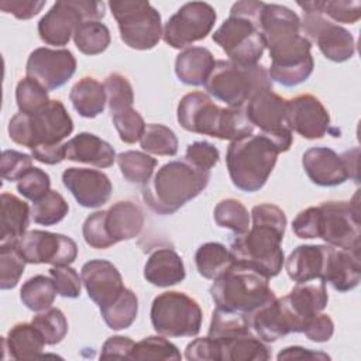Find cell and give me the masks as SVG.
Masks as SVG:
<instances>
[{"label": "cell", "mask_w": 361, "mask_h": 361, "mask_svg": "<svg viewBox=\"0 0 361 361\" xmlns=\"http://www.w3.org/2000/svg\"><path fill=\"white\" fill-rule=\"evenodd\" d=\"M261 34L268 48L271 80L293 87L309 79L314 61L312 42L302 35L300 18L286 6L265 3L261 14Z\"/></svg>", "instance_id": "cell-1"}, {"label": "cell", "mask_w": 361, "mask_h": 361, "mask_svg": "<svg viewBox=\"0 0 361 361\" xmlns=\"http://www.w3.org/2000/svg\"><path fill=\"white\" fill-rule=\"evenodd\" d=\"M252 226L247 233L234 235L230 251L237 264L248 267L271 279L285 264L282 240L286 228L283 210L272 203H261L251 210Z\"/></svg>", "instance_id": "cell-2"}, {"label": "cell", "mask_w": 361, "mask_h": 361, "mask_svg": "<svg viewBox=\"0 0 361 361\" xmlns=\"http://www.w3.org/2000/svg\"><path fill=\"white\" fill-rule=\"evenodd\" d=\"M176 118L186 131L219 140L234 141L254 130L244 107H220L203 92L186 93L178 104Z\"/></svg>", "instance_id": "cell-3"}, {"label": "cell", "mask_w": 361, "mask_h": 361, "mask_svg": "<svg viewBox=\"0 0 361 361\" xmlns=\"http://www.w3.org/2000/svg\"><path fill=\"white\" fill-rule=\"evenodd\" d=\"M210 180V172L183 161H169L142 186V200L157 214L178 212L189 200L199 196Z\"/></svg>", "instance_id": "cell-4"}, {"label": "cell", "mask_w": 361, "mask_h": 361, "mask_svg": "<svg viewBox=\"0 0 361 361\" xmlns=\"http://www.w3.org/2000/svg\"><path fill=\"white\" fill-rule=\"evenodd\" d=\"M265 3L237 1L230 16L214 31L212 39L226 52L228 61L238 65H255L265 51L261 34V14Z\"/></svg>", "instance_id": "cell-5"}, {"label": "cell", "mask_w": 361, "mask_h": 361, "mask_svg": "<svg viewBox=\"0 0 361 361\" xmlns=\"http://www.w3.org/2000/svg\"><path fill=\"white\" fill-rule=\"evenodd\" d=\"M279 154L278 145L261 133L231 141L226 165L233 185L248 193L259 190L267 183Z\"/></svg>", "instance_id": "cell-6"}, {"label": "cell", "mask_w": 361, "mask_h": 361, "mask_svg": "<svg viewBox=\"0 0 361 361\" xmlns=\"http://www.w3.org/2000/svg\"><path fill=\"white\" fill-rule=\"evenodd\" d=\"M268 281L257 271L235 262L213 281L209 292L216 307L250 314L276 298Z\"/></svg>", "instance_id": "cell-7"}, {"label": "cell", "mask_w": 361, "mask_h": 361, "mask_svg": "<svg viewBox=\"0 0 361 361\" xmlns=\"http://www.w3.org/2000/svg\"><path fill=\"white\" fill-rule=\"evenodd\" d=\"M204 89L228 107H244L259 92L272 89L268 71L259 65H238L231 61H216Z\"/></svg>", "instance_id": "cell-8"}, {"label": "cell", "mask_w": 361, "mask_h": 361, "mask_svg": "<svg viewBox=\"0 0 361 361\" xmlns=\"http://www.w3.org/2000/svg\"><path fill=\"white\" fill-rule=\"evenodd\" d=\"M73 131V120L59 100H51L34 114L17 113L8 123L10 138L30 149L37 145L61 144Z\"/></svg>", "instance_id": "cell-9"}, {"label": "cell", "mask_w": 361, "mask_h": 361, "mask_svg": "<svg viewBox=\"0 0 361 361\" xmlns=\"http://www.w3.org/2000/svg\"><path fill=\"white\" fill-rule=\"evenodd\" d=\"M109 7L117 21L121 41L137 51L152 49L162 37L161 14L148 1L113 0Z\"/></svg>", "instance_id": "cell-10"}, {"label": "cell", "mask_w": 361, "mask_h": 361, "mask_svg": "<svg viewBox=\"0 0 361 361\" xmlns=\"http://www.w3.org/2000/svg\"><path fill=\"white\" fill-rule=\"evenodd\" d=\"M149 316L154 330L165 337H195L199 334L203 320L199 303L176 290L155 296Z\"/></svg>", "instance_id": "cell-11"}, {"label": "cell", "mask_w": 361, "mask_h": 361, "mask_svg": "<svg viewBox=\"0 0 361 361\" xmlns=\"http://www.w3.org/2000/svg\"><path fill=\"white\" fill-rule=\"evenodd\" d=\"M104 14L106 4L103 1H56L38 21V34L42 42L63 47L83 21H100Z\"/></svg>", "instance_id": "cell-12"}, {"label": "cell", "mask_w": 361, "mask_h": 361, "mask_svg": "<svg viewBox=\"0 0 361 361\" xmlns=\"http://www.w3.org/2000/svg\"><path fill=\"white\" fill-rule=\"evenodd\" d=\"M303 11L300 20L302 35L310 42H316L320 52L333 62H345L355 52V39L344 27L324 17L312 1H298Z\"/></svg>", "instance_id": "cell-13"}, {"label": "cell", "mask_w": 361, "mask_h": 361, "mask_svg": "<svg viewBox=\"0 0 361 361\" xmlns=\"http://www.w3.org/2000/svg\"><path fill=\"white\" fill-rule=\"evenodd\" d=\"M319 207V238L329 245L360 250V204L354 200L323 202Z\"/></svg>", "instance_id": "cell-14"}, {"label": "cell", "mask_w": 361, "mask_h": 361, "mask_svg": "<svg viewBox=\"0 0 361 361\" xmlns=\"http://www.w3.org/2000/svg\"><path fill=\"white\" fill-rule=\"evenodd\" d=\"M360 149L353 148L337 154L327 147H313L305 151L302 165L309 179L319 186H337L348 178L358 182Z\"/></svg>", "instance_id": "cell-15"}, {"label": "cell", "mask_w": 361, "mask_h": 361, "mask_svg": "<svg viewBox=\"0 0 361 361\" xmlns=\"http://www.w3.org/2000/svg\"><path fill=\"white\" fill-rule=\"evenodd\" d=\"M217 14L213 6L204 1H189L171 16L164 27V41L175 48H188L210 34Z\"/></svg>", "instance_id": "cell-16"}, {"label": "cell", "mask_w": 361, "mask_h": 361, "mask_svg": "<svg viewBox=\"0 0 361 361\" xmlns=\"http://www.w3.org/2000/svg\"><path fill=\"white\" fill-rule=\"evenodd\" d=\"M286 103L288 100L268 89L255 94L244 106L250 123L258 127L261 134L268 135L281 152H286L293 142L292 131L286 124Z\"/></svg>", "instance_id": "cell-17"}, {"label": "cell", "mask_w": 361, "mask_h": 361, "mask_svg": "<svg viewBox=\"0 0 361 361\" xmlns=\"http://www.w3.org/2000/svg\"><path fill=\"white\" fill-rule=\"evenodd\" d=\"M14 247L27 264L62 267L71 265L78 257V245L71 237L44 230L25 231Z\"/></svg>", "instance_id": "cell-18"}, {"label": "cell", "mask_w": 361, "mask_h": 361, "mask_svg": "<svg viewBox=\"0 0 361 361\" xmlns=\"http://www.w3.org/2000/svg\"><path fill=\"white\" fill-rule=\"evenodd\" d=\"M76 71V59L69 49L35 48L25 63L28 78L39 82L47 90L63 86Z\"/></svg>", "instance_id": "cell-19"}, {"label": "cell", "mask_w": 361, "mask_h": 361, "mask_svg": "<svg viewBox=\"0 0 361 361\" xmlns=\"http://www.w3.org/2000/svg\"><path fill=\"white\" fill-rule=\"evenodd\" d=\"M279 299L290 320L292 333H303L307 323L324 310L329 302V295L323 281H309L296 283L286 296Z\"/></svg>", "instance_id": "cell-20"}, {"label": "cell", "mask_w": 361, "mask_h": 361, "mask_svg": "<svg viewBox=\"0 0 361 361\" xmlns=\"http://www.w3.org/2000/svg\"><path fill=\"white\" fill-rule=\"evenodd\" d=\"M286 124L303 138L316 140L330 131V114L313 94H299L286 103Z\"/></svg>", "instance_id": "cell-21"}, {"label": "cell", "mask_w": 361, "mask_h": 361, "mask_svg": "<svg viewBox=\"0 0 361 361\" xmlns=\"http://www.w3.org/2000/svg\"><path fill=\"white\" fill-rule=\"evenodd\" d=\"M62 183L76 202L86 209H97L111 197L113 185L109 176L97 169L68 168L62 172Z\"/></svg>", "instance_id": "cell-22"}, {"label": "cell", "mask_w": 361, "mask_h": 361, "mask_svg": "<svg viewBox=\"0 0 361 361\" xmlns=\"http://www.w3.org/2000/svg\"><path fill=\"white\" fill-rule=\"evenodd\" d=\"M87 296L99 309L110 305L126 288L120 271L107 259H90L80 269Z\"/></svg>", "instance_id": "cell-23"}, {"label": "cell", "mask_w": 361, "mask_h": 361, "mask_svg": "<svg viewBox=\"0 0 361 361\" xmlns=\"http://www.w3.org/2000/svg\"><path fill=\"white\" fill-rule=\"evenodd\" d=\"M361 279L360 250L337 248L327 244L322 279L338 292H348L358 286Z\"/></svg>", "instance_id": "cell-24"}, {"label": "cell", "mask_w": 361, "mask_h": 361, "mask_svg": "<svg viewBox=\"0 0 361 361\" xmlns=\"http://www.w3.org/2000/svg\"><path fill=\"white\" fill-rule=\"evenodd\" d=\"M66 159L89 164L97 168H110L116 161L114 148L92 133H79L65 142Z\"/></svg>", "instance_id": "cell-25"}, {"label": "cell", "mask_w": 361, "mask_h": 361, "mask_svg": "<svg viewBox=\"0 0 361 361\" xmlns=\"http://www.w3.org/2000/svg\"><path fill=\"white\" fill-rule=\"evenodd\" d=\"M247 316L250 330L264 343H274L292 333L288 314L278 298L269 300Z\"/></svg>", "instance_id": "cell-26"}, {"label": "cell", "mask_w": 361, "mask_h": 361, "mask_svg": "<svg viewBox=\"0 0 361 361\" xmlns=\"http://www.w3.org/2000/svg\"><path fill=\"white\" fill-rule=\"evenodd\" d=\"M106 228L113 244L135 238L144 227L141 207L130 200H120L106 210Z\"/></svg>", "instance_id": "cell-27"}, {"label": "cell", "mask_w": 361, "mask_h": 361, "mask_svg": "<svg viewBox=\"0 0 361 361\" xmlns=\"http://www.w3.org/2000/svg\"><path fill=\"white\" fill-rule=\"evenodd\" d=\"M185 276L183 261L172 248L154 250L144 265L145 281L158 288L173 286L182 282Z\"/></svg>", "instance_id": "cell-28"}, {"label": "cell", "mask_w": 361, "mask_h": 361, "mask_svg": "<svg viewBox=\"0 0 361 361\" xmlns=\"http://www.w3.org/2000/svg\"><path fill=\"white\" fill-rule=\"evenodd\" d=\"M327 244H303L298 245L285 259L288 276L296 282H309L322 279Z\"/></svg>", "instance_id": "cell-29"}, {"label": "cell", "mask_w": 361, "mask_h": 361, "mask_svg": "<svg viewBox=\"0 0 361 361\" xmlns=\"http://www.w3.org/2000/svg\"><path fill=\"white\" fill-rule=\"evenodd\" d=\"M45 347V340L32 323L14 324L6 337H1L3 358L8 353L14 360H35L41 357Z\"/></svg>", "instance_id": "cell-30"}, {"label": "cell", "mask_w": 361, "mask_h": 361, "mask_svg": "<svg viewBox=\"0 0 361 361\" xmlns=\"http://www.w3.org/2000/svg\"><path fill=\"white\" fill-rule=\"evenodd\" d=\"M214 63V56L207 48L189 47L176 55L175 75L185 85L204 86Z\"/></svg>", "instance_id": "cell-31"}, {"label": "cell", "mask_w": 361, "mask_h": 361, "mask_svg": "<svg viewBox=\"0 0 361 361\" xmlns=\"http://www.w3.org/2000/svg\"><path fill=\"white\" fill-rule=\"evenodd\" d=\"M0 214V245L14 244L25 231L30 223V206L13 193H1Z\"/></svg>", "instance_id": "cell-32"}, {"label": "cell", "mask_w": 361, "mask_h": 361, "mask_svg": "<svg viewBox=\"0 0 361 361\" xmlns=\"http://www.w3.org/2000/svg\"><path fill=\"white\" fill-rule=\"evenodd\" d=\"M69 100L79 116L85 118H94L102 114L107 103L104 86L90 76L82 78L72 86Z\"/></svg>", "instance_id": "cell-33"}, {"label": "cell", "mask_w": 361, "mask_h": 361, "mask_svg": "<svg viewBox=\"0 0 361 361\" xmlns=\"http://www.w3.org/2000/svg\"><path fill=\"white\" fill-rule=\"evenodd\" d=\"M195 264L199 275L214 281L227 269H230L235 264V259L230 248H227L224 244L210 241L202 244L196 250Z\"/></svg>", "instance_id": "cell-34"}, {"label": "cell", "mask_w": 361, "mask_h": 361, "mask_svg": "<svg viewBox=\"0 0 361 361\" xmlns=\"http://www.w3.org/2000/svg\"><path fill=\"white\" fill-rule=\"evenodd\" d=\"M219 344L221 347V361H267L271 357L265 343L252 331Z\"/></svg>", "instance_id": "cell-35"}, {"label": "cell", "mask_w": 361, "mask_h": 361, "mask_svg": "<svg viewBox=\"0 0 361 361\" xmlns=\"http://www.w3.org/2000/svg\"><path fill=\"white\" fill-rule=\"evenodd\" d=\"M137 313L138 299L137 295L128 288H124L116 300L100 309L104 323L111 330L128 329L134 323Z\"/></svg>", "instance_id": "cell-36"}, {"label": "cell", "mask_w": 361, "mask_h": 361, "mask_svg": "<svg viewBox=\"0 0 361 361\" xmlns=\"http://www.w3.org/2000/svg\"><path fill=\"white\" fill-rule=\"evenodd\" d=\"M56 288L52 278L45 275H35L27 279L20 289V299L23 305L32 312H42L52 306Z\"/></svg>", "instance_id": "cell-37"}, {"label": "cell", "mask_w": 361, "mask_h": 361, "mask_svg": "<svg viewBox=\"0 0 361 361\" xmlns=\"http://www.w3.org/2000/svg\"><path fill=\"white\" fill-rule=\"evenodd\" d=\"M117 164L123 178L135 185H145L154 173L157 159L141 151H124L117 155Z\"/></svg>", "instance_id": "cell-38"}, {"label": "cell", "mask_w": 361, "mask_h": 361, "mask_svg": "<svg viewBox=\"0 0 361 361\" xmlns=\"http://www.w3.org/2000/svg\"><path fill=\"white\" fill-rule=\"evenodd\" d=\"M250 324H248V316L241 312H233V310H224L216 307L212 313V320L209 326V337L217 340L219 343H223L226 340H230L235 336L248 333Z\"/></svg>", "instance_id": "cell-39"}, {"label": "cell", "mask_w": 361, "mask_h": 361, "mask_svg": "<svg viewBox=\"0 0 361 361\" xmlns=\"http://www.w3.org/2000/svg\"><path fill=\"white\" fill-rule=\"evenodd\" d=\"M110 31L102 21H83L73 34L76 48L85 55H97L110 45Z\"/></svg>", "instance_id": "cell-40"}, {"label": "cell", "mask_w": 361, "mask_h": 361, "mask_svg": "<svg viewBox=\"0 0 361 361\" xmlns=\"http://www.w3.org/2000/svg\"><path fill=\"white\" fill-rule=\"evenodd\" d=\"M214 221L221 228H228L234 235H240L250 228V213L247 207L237 199L228 197L220 200L213 212Z\"/></svg>", "instance_id": "cell-41"}, {"label": "cell", "mask_w": 361, "mask_h": 361, "mask_svg": "<svg viewBox=\"0 0 361 361\" xmlns=\"http://www.w3.org/2000/svg\"><path fill=\"white\" fill-rule=\"evenodd\" d=\"M140 145L147 154L173 157L178 152V137L169 127L151 123L145 126L140 138Z\"/></svg>", "instance_id": "cell-42"}, {"label": "cell", "mask_w": 361, "mask_h": 361, "mask_svg": "<svg viewBox=\"0 0 361 361\" xmlns=\"http://www.w3.org/2000/svg\"><path fill=\"white\" fill-rule=\"evenodd\" d=\"M68 212L69 204L65 197L56 190H49L42 199L34 202L31 207V219L41 226H54L62 221Z\"/></svg>", "instance_id": "cell-43"}, {"label": "cell", "mask_w": 361, "mask_h": 361, "mask_svg": "<svg viewBox=\"0 0 361 361\" xmlns=\"http://www.w3.org/2000/svg\"><path fill=\"white\" fill-rule=\"evenodd\" d=\"M16 102L20 113L34 114L42 110L51 100L48 90L39 82L25 76L17 83Z\"/></svg>", "instance_id": "cell-44"}, {"label": "cell", "mask_w": 361, "mask_h": 361, "mask_svg": "<svg viewBox=\"0 0 361 361\" xmlns=\"http://www.w3.org/2000/svg\"><path fill=\"white\" fill-rule=\"evenodd\" d=\"M178 347L165 336H148L134 344L131 360H180Z\"/></svg>", "instance_id": "cell-45"}, {"label": "cell", "mask_w": 361, "mask_h": 361, "mask_svg": "<svg viewBox=\"0 0 361 361\" xmlns=\"http://www.w3.org/2000/svg\"><path fill=\"white\" fill-rule=\"evenodd\" d=\"M42 334L47 345H55L61 343L68 334V320L63 312L58 307H49L39 312L31 322Z\"/></svg>", "instance_id": "cell-46"}, {"label": "cell", "mask_w": 361, "mask_h": 361, "mask_svg": "<svg viewBox=\"0 0 361 361\" xmlns=\"http://www.w3.org/2000/svg\"><path fill=\"white\" fill-rule=\"evenodd\" d=\"M104 92L106 100L110 109V113H117L124 109L133 107L134 103V92L130 80L121 73H110L104 79Z\"/></svg>", "instance_id": "cell-47"}, {"label": "cell", "mask_w": 361, "mask_h": 361, "mask_svg": "<svg viewBox=\"0 0 361 361\" xmlns=\"http://www.w3.org/2000/svg\"><path fill=\"white\" fill-rule=\"evenodd\" d=\"M25 264L14 244L0 245V288L3 290L17 286Z\"/></svg>", "instance_id": "cell-48"}, {"label": "cell", "mask_w": 361, "mask_h": 361, "mask_svg": "<svg viewBox=\"0 0 361 361\" xmlns=\"http://www.w3.org/2000/svg\"><path fill=\"white\" fill-rule=\"evenodd\" d=\"M314 6L330 21L354 24L361 18L360 0H314Z\"/></svg>", "instance_id": "cell-49"}, {"label": "cell", "mask_w": 361, "mask_h": 361, "mask_svg": "<svg viewBox=\"0 0 361 361\" xmlns=\"http://www.w3.org/2000/svg\"><path fill=\"white\" fill-rule=\"evenodd\" d=\"M111 120L120 140L126 144H134L140 141L147 126L142 116L133 107L113 113Z\"/></svg>", "instance_id": "cell-50"}, {"label": "cell", "mask_w": 361, "mask_h": 361, "mask_svg": "<svg viewBox=\"0 0 361 361\" xmlns=\"http://www.w3.org/2000/svg\"><path fill=\"white\" fill-rule=\"evenodd\" d=\"M51 178L49 175L39 168H30L18 180L17 190L25 199L32 203L42 199L51 189Z\"/></svg>", "instance_id": "cell-51"}, {"label": "cell", "mask_w": 361, "mask_h": 361, "mask_svg": "<svg viewBox=\"0 0 361 361\" xmlns=\"http://www.w3.org/2000/svg\"><path fill=\"white\" fill-rule=\"evenodd\" d=\"M106 210H97L89 214L82 226V234L87 245L96 250H106L113 244L106 228Z\"/></svg>", "instance_id": "cell-52"}, {"label": "cell", "mask_w": 361, "mask_h": 361, "mask_svg": "<svg viewBox=\"0 0 361 361\" xmlns=\"http://www.w3.org/2000/svg\"><path fill=\"white\" fill-rule=\"evenodd\" d=\"M49 275L55 283L56 293L62 298L75 299L80 295L82 289V278L78 271L69 265L52 267L49 269Z\"/></svg>", "instance_id": "cell-53"}, {"label": "cell", "mask_w": 361, "mask_h": 361, "mask_svg": "<svg viewBox=\"0 0 361 361\" xmlns=\"http://www.w3.org/2000/svg\"><path fill=\"white\" fill-rule=\"evenodd\" d=\"M219 149L209 141H195L188 145L185 152L186 162L207 172H210V169L219 162Z\"/></svg>", "instance_id": "cell-54"}, {"label": "cell", "mask_w": 361, "mask_h": 361, "mask_svg": "<svg viewBox=\"0 0 361 361\" xmlns=\"http://www.w3.org/2000/svg\"><path fill=\"white\" fill-rule=\"evenodd\" d=\"M30 168H32V157L16 149H4L1 152L0 172L4 180H18Z\"/></svg>", "instance_id": "cell-55"}, {"label": "cell", "mask_w": 361, "mask_h": 361, "mask_svg": "<svg viewBox=\"0 0 361 361\" xmlns=\"http://www.w3.org/2000/svg\"><path fill=\"white\" fill-rule=\"evenodd\" d=\"M185 358L189 361H221V347L209 336L199 337L186 345Z\"/></svg>", "instance_id": "cell-56"}, {"label": "cell", "mask_w": 361, "mask_h": 361, "mask_svg": "<svg viewBox=\"0 0 361 361\" xmlns=\"http://www.w3.org/2000/svg\"><path fill=\"white\" fill-rule=\"evenodd\" d=\"M292 230L296 237L303 240L319 238V207L312 206L302 210L293 219Z\"/></svg>", "instance_id": "cell-57"}, {"label": "cell", "mask_w": 361, "mask_h": 361, "mask_svg": "<svg viewBox=\"0 0 361 361\" xmlns=\"http://www.w3.org/2000/svg\"><path fill=\"white\" fill-rule=\"evenodd\" d=\"M45 3L44 0H1L0 10L13 14L18 20H30L39 14Z\"/></svg>", "instance_id": "cell-58"}, {"label": "cell", "mask_w": 361, "mask_h": 361, "mask_svg": "<svg viewBox=\"0 0 361 361\" xmlns=\"http://www.w3.org/2000/svg\"><path fill=\"white\" fill-rule=\"evenodd\" d=\"M305 336L314 343H326L333 337L334 323L329 314H316L305 327Z\"/></svg>", "instance_id": "cell-59"}, {"label": "cell", "mask_w": 361, "mask_h": 361, "mask_svg": "<svg viewBox=\"0 0 361 361\" xmlns=\"http://www.w3.org/2000/svg\"><path fill=\"white\" fill-rule=\"evenodd\" d=\"M134 344L135 343L130 337H109L102 345L100 358H131Z\"/></svg>", "instance_id": "cell-60"}, {"label": "cell", "mask_w": 361, "mask_h": 361, "mask_svg": "<svg viewBox=\"0 0 361 361\" xmlns=\"http://www.w3.org/2000/svg\"><path fill=\"white\" fill-rule=\"evenodd\" d=\"M31 157L42 164L55 165L66 159L65 152V142L61 144H47V145H37L31 148Z\"/></svg>", "instance_id": "cell-61"}, {"label": "cell", "mask_w": 361, "mask_h": 361, "mask_svg": "<svg viewBox=\"0 0 361 361\" xmlns=\"http://www.w3.org/2000/svg\"><path fill=\"white\" fill-rule=\"evenodd\" d=\"M278 361L283 360H312V361H326L330 360V355L322 351H314L310 348H305L300 345H290L283 350H281L276 355Z\"/></svg>", "instance_id": "cell-62"}]
</instances>
